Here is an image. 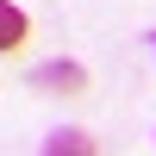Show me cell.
Masks as SVG:
<instances>
[{"instance_id":"cell-1","label":"cell","mask_w":156,"mask_h":156,"mask_svg":"<svg viewBox=\"0 0 156 156\" xmlns=\"http://www.w3.org/2000/svg\"><path fill=\"white\" fill-rule=\"evenodd\" d=\"M31 87H44V94H81V87H87V69L69 62V56L37 62V69H31Z\"/></svg>"},{"instance_id":"cell-2","label":"cell","mask_w":156,"mask_h":156,"mask_svg":"<svg viewBox=\"0 0 156 156\" xmlns=\"http://www.w3.org/2000/svg\"><path fill=\"white\" fill-rule=\"evenodd\" d=\"M25 31H31V25H25V12L12 6V0H0V50H19Z\"/></svg>"},{"instance_id":"cell-3","label":"cell","mask_w":156,"mask_h":156,"mask_svg":"<svg viewBox=\"0 0 156 156\" xmlns=\"http://www.w3.org/2000/svg\"><path fill=\"white\" fill-rule=\"evenodd\" d=\"M44 156H94V137H87V131H75V125H69V131H56V137L44 144Z\"/></svg>"},{"instance_id":"cell-4","label":"cell","mask_w":156,"mask_h":156,"mask_svg":"<svg viewBox=\"0 0 156 156\" xmlns=\"http://www.w3.org/2000/svg\"><path fill=\"white\" fill-rule=\"evenodd\" d=\"M150 50H156V37H150Z\"/></svg>"}]
</instances>
